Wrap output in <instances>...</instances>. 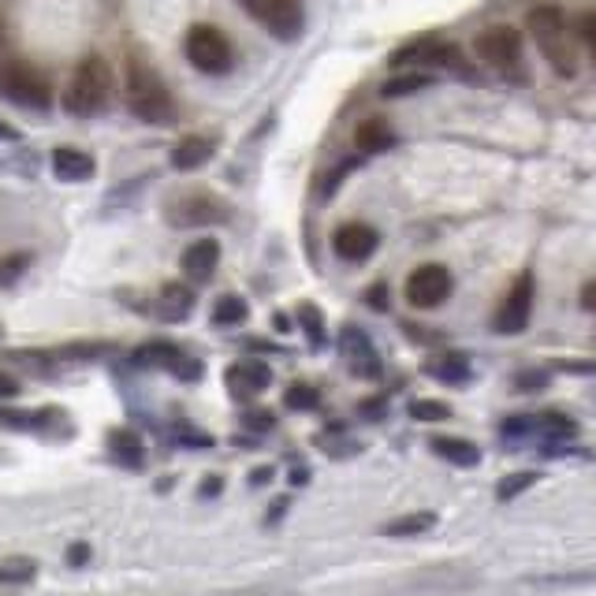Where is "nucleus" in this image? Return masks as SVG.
Segmentation results:
<instances>
[{
    "label": "nucleus",
    "instance_id": "1",
    "mask_svg": "<svg viewBox=\"0 0 596 596\" xmlns=\"http://www.w3.org/2000/svg\"><path fill=\"white\" fill-rule=\"evenodd\" d=\"M525 30L533 34V41H537L541 57L548 60L551 72L559 78H578V72H582V57H578V38H574L578 30L563 15V8L556 4L533 8L525 15Z\"/></svg>",
    "mask_w": 596,
    "mask_h": 596
},
{
    "label": "nucleus",
    "instance_id": "2",
    "mask_svg": "<svg viewBox=\"0 0 596 596\" xmlns=\"http://www.w3.org/2000/svg\"><path fill=\"white\" fill-rule=\"evenodd\" d=\"M112 101V67L104 64L98 52L78 60L72 83L64 90V109L72 116H98V112L109 109Z\"/></svg>",
    "mask_w": 596,
    "mask_h": 596
},
{
    "label": "nucleus",
    "instance_id": "3",
    "mask_svg": "<svg viewBox=\"0 0 596 596\" xmlns=\"http://www.w3.org/2000/svg\"><path fill=\"white\" fill-rule=\"evenodd\" d=\"M127 109L146 124H169L175 112L164 78L138 57L127 60Z\"/></svg>",
    "mask_w": 596,
    "mask_h": 596
},
{
    "label": "nucleus",
    "instance_id": "4",
    "mask_svg": "<svg viewBox=\"0 0 596 596\" xmlns=\"http://www.w3.org/2000/svg\"><path fill=\"white\" fill-rule=\"evenodd\" d=\"M473 52H477V60L488 67L493 75L507 78V83H514V78H525V60H522V34L514 30V26H493V30H485L477 41H473Z\"/></svg>",
    "mask_w": 596,
    "mask_h": 596
},
{
    "label": "nucleus",
    "instance_id": "5",
    "mask_svg": "<svg viewBox=\"0 0 596 596\" xmlns=\"http://www.w3.org/2000/svg\"><path fill=\"white\" fill-rule=\"evenodd\" d=\"M0 98L20 104V109L46 112L52 104V86L41 72L20 64V60H8V64H0Z\"/></svg>",
    "mask_w": 596,
    "mask_h": 596
},
{
    "label": "nucleus",
    "instance_id": "6",
    "mask_svg": "<svg viewBox=\"0 0 596 596\" xmlns=\"http://www.w3.org/2000/svg\"><path fill=\"white\" fill-rule=\"evenodd\" d=\"M183 52L187 60L198 67L201 75H227L235 64V52H232V41L224 38L216 26L209 23H198L187 30V41H183Z\"/></svg>",
    "mask_w": 596,
    "mask_h": 596
},
{
    "label": "nucleus",
    "instance_id": "7",
    "mask_svg": "<svg viewBox=\"0 0 596 596\" xmlns=\"http://www.w3.org/2000/svg\"><path fill=\"white\" fill-rule=\"evenodd\" d=\"M392 64L407 67V64H425V67H444V72L459 75V78H477V72L467 64V57L459 52V46L440 38H422V41H410L399 52H392Z\"/></svg>",
    "mask_w": 596,
    "mask_h": 596
},
{
    "label": "nucleus",
    "instance_id": "8",
    "mask_svg": "<svg viewBox=\"0 0 596 596\" xmlns=\"http://www.w3.org/2000/svg\"><path fill=\"white\" fill-rule=\"evenodd\" d=\"M239 8L280 41H295L306 26L302 0H239Z\"/></svg>",
    "mask_w": 596,
    "mask_h": 596
},
{
    "label": "nucleus",
    "instance_id": "9",
    "mask_svg": "<svg viewBox=\"0 0 596 596\" xmlns=\"http://www.w3.org/2000/svg\"><path fill=\"white\" fill-rule=\"evenodd\" d=\"M407 302L414 310H436V306L447 302L451 295V273L444 265H418L414 273L407 276Z\"/></svg>",
    "mask_w": 596,
    "mask_h": 596
},
{
    "label": "nucleus",
    "instance_id": "10",
    "mask_svg": "<svg viewBox=\"0 0 596 596\" xmlns=\"http://www.w3.org/2000/svg\"><path fill=\"white\" fill-rule=\"evenodd\" d=\"M339 355H344L347 370L355 376H362V381H376L384 370L381 355H376L373 339L365 336L362 328H355V324H347L344 332H339Z\"/></svg>",
    "mask_w": 596,
    "mask_h": 596
},
{
    "label": "nucleus",
    "instance_id": "11",
    "mask_svg": "<svg viewBox=\"0 0 596 596\" xmlns=\"http://www.w3.org/2000/svg\"><path fill=\"white\" fill-rule=\"evenodd\" d=\"M530 313H533V273H522L511 284V291H507L504 306L496 310V332L519 336V332H525V324H530Z\"/></svg>",
    "mask_w": 596,
    "mask_h": 596
},
{
    "label": "nucleus",
    "instance_id": "12",
    "mask_svg": "<svg viewBox=\"0 0 596 596\" xmlns=\"http://www.w3.org/2000/svg\"><path fill=\"white\" fill-rule=\"evenodd\" d=\"M169 221L175 227H201V224H221L227 221V206L213 195H187L179 201H172Z\"/></svg>",
    "mask_w": 596,
    "mask_h": 596
},
{
    "label": "nucleus",
    "instance_id": "13",
    "mask_svg": "<svg viewBox=\"0 0 596 596\" xmlns=\"http://www.w3.org/2000/svg\"><path fill=\"white\" fill-rule=\"evenodd\" d=\"M376 247H381V235H376V227L362 224V221H350L344 227H336V235H332V250L339 253L344 261H370Z\"/></svg>",
    "mask_w": 596,
    "mask_h": 596
},
{
    "label": "nucleus",
    "instance_id": "14",
    "mask_svg": "<svg viewBox=\"0 0 596 596\" xmlns=\"http://www.w3.org/2000/svg\"><path fill=\"white\" fill-rule=\"evenodd\" d=\"M135 362L138 365H161V370H172L175 376H183V381H198L201 376V365L195 358H187L179 347L172 344H146L135 350Z\"/></svg>",
    "mask_w": 596,
    "mask_h": 596
},
{
    "label": "nucleus",
    "instance_id": "15",
    "mask_svg": "<svg viewBox=\"0 0 596 596\" xmlns=\"http://www.w3.org/2000/svg\"><path fill=\"white\" fill-rule=\"evenodd\" d=\"M224 381L235 399H253L273 384V370H269L265 362H258V358H247V362H235L232 370L224 373Z\"/></svg>",
    "mask_w": 596,
    "mask_h": 596
},
{
    "label": "nucleus",
    "instance_id": "16",
    "mask_svg": "<svg viewBox=\"0 0 596 596\" xmlns=\"http://www.w3.org/2000/svg\"><path fill=\"white\" fill-rule=\"evenodd\" d=\"M179 265H183V273L195 280V284H209L213 273H216V265H221V243H216V239L190 243V247L183 250Z\"/></svg>",
    "mask_w": 596,
    "mask_h": 596
},
{
    "label": "nucleus",
    "instance_id": "17",
    "mask_svg": "<svg viewBox=\"0 0 596 596\" xmlns=\"http://www.w3.org/2000/svg\"><path fill=\"white\" fill-rule=\"evenodd\" d=\"M94 169H98V164H94V157L86 153V149H75V146L52 149V172H57V179L83 183V179H90Z\"/></svg>",
    "mask_w": 596,
    "mask_h": 596
},
{
    "label": "nucleus",
    "instance_id": "18",
    "mask_svg": "<svg viewBox=\"0 0 596 596\" xmlns=\"http://www.w3.org/2000/svg\"><path fill=\"white\" fill-rule=\"evenodd\" d=\"M209 157H213V138L187 135V138H179L172 149V169L175 172H195L209 161Z\"/></svg>",
    "mask_w": 596,
    "mask_h": 596
},
{
    "label": "nucleus",
    "instance_id": "19",
    "mask_svg": "<svg viewBox=\"0 0 596 596\" xmlns=\"http://www.w3.org/2000/svg\"><path fill=\"white\" fill-rule=\"evenodd\" d=\"M355 146L362 149V153H384V149L396 146V131L388 127V120L370 116V120H362V124H358Z\"/></svg>",
    "mask_w": 596,
    "mask_h": 596
},
{
    "label": "nucleus",
    "instance_id": "20",
    "mask_svg": "<svg viewBox=\"0 0 596 596\" xmlns=\"http://www.w3.org/2000/svg\"><path fill=\"white\" fill-rule=\"evenodd\" d=\"M190 310H195V295H190V287H183V284L161 287V298H157V318L183 321V318H190Z\"/></svg>",
    "mask_w": 596,
    "mask_h": 596
},
{
    "label": "nucleus",
    "instance_id": "21",
    "mask_svg": "<svg viewBox=\"0 0 596 596\" xmlns=\"http://www.w3.org/2000/svg\"><path fill=\"white\" fill-rule=\"evenodd\" d=\"M433 451L440 455V459L455 462V467H477V459H481L477 447H473L470 440H455V436H436Z\"/></svg>",
    "mask_w": 596,
    "mask_h": 596
},
{
    "label": "nucleus",
    "instance_id": "22",
    "mask_svg": "<svg viewBox=\"0 0 596 596\" xmlns=\"http://www.w3.org/2000/svg\"><path fill=\"white\" fill-rule=\"evenodd\" d=\"M425 86H433V75L429 72H402V75H392L388 83L381 86V98H410V94L425 90Z\"/></svg>",
    "mask_w": 596,
    "mask_h": 596
},
{
    "label": "nucleus",
    "instance_id": "23",
    "mask_svg": "<svg viewBox=\"0 0 596 596\" xmlns=\"http://www.w3.org/2000/svg\"><path fill=\"white\" fill-rule=\"evenodd\" d=\"M109 444H112V455H116L124 467H142V459H146V451H142V436L138 433H131V429H120V433H112L109 436Z\"/></svg>",
    "mask_w": 596,
    "mask_h": 596
},
{
    "label": "nucleus",
    "instance_id": "24",
    "mask_svg": "<svg viewBox=\"0 0 596 596\" xmlns=\"http://www.w3.org/2000/svg\"><path fill=\"white\" fill-rule=\"evenodd\" d=\"M425 373H429V376H436V381H447V384L470 381V365H467V358H459V355L436 358V362H429V365H425Z\"/></svg>",
    "mask_w": 596,
    "mask_h": 596
},
{
    "label": "nucleus",
    "instance_id": "25",
    "mask_svg": "<svg viewBox=\"0 0 596 596\" xmlns=\"http://www.w3.org/2000/svg\"><path fill=\"white\" fill-rule=\"evenodd\" d=\"M433 525H436V514L418 511V514H402V519L388 522L384 533H388V537H422V533H429Z\"/></svg>",
    "mask_w": 596,
    "mask_h": 596
},
{
    "label": "nucleus",
    "instance_id": "26",
    "mask_svg": "<svg viewBox=\"0 0 596 596\" xmlns=\"http://www.w3.org/2000/svg\"><path fill=\"white\" fill-rule=\"evenodd\" d=\"M247 313L250 310L239 295H224V298H216V306H213V324L216 328H235V324L247 321Z\"/></svg>",
    "mask_w": 596,
    "mask_h": 596
},
{
    "label": "nucleus",
    "instance_id": "27",
    "mask_svg": "<svg viewBox=\"0 0 596 596\" xmlns=\"http://www.w3.org/2000/svg\"><path fill=\"white\" fill-rule=\"evenodd\" d=\"M541 481V473L537 470H522V473H511V477H504L496 485V499L499 504H511V499H519L525 488H533Z\"/></svg>",
    "mask_w": 596,
    "mask_h": 596
},
{
    "label": "nucleus",
    "instance_id": "28",
    "mask_svg": "<svg viewBox=\"0 0 596 596\" xmlns=\"http://www.w3.org/2000/svg\"><path fill=\"white\" fill-rule=\"evenodd\" d=\"M318 402H321V392L313 388V384H291V388L284 392V407L287 410H318Z\"/></svg>",
    "mask_w": 596,
    "mask_h": 596
},
{
    "label": "nucleus",
    "instance_id": "29",
    "mask_svg": "<svg viewBox=\"0 0 596 596\" xmlns=\"http://www.w3.org/2000/svg\"><path fill=\"white\" fill-rule=\"evenodd\" d=\"M34 559H4L0 563V582L4 585H26V582H34Z\"/></svg>",
    "mask_w": 596,
    "mask_h": 596
},
{
    "label": "nucleus",
    "instance_id": "30",
    "mask_svg": "<svg viewBox=\"0 0 596 596\" xmlns=\"http://www.w3.org/2000/svg\"><path fill=\"white\" fill-rule=\"evenodd\" d=\"M298 321H302V328L310 332V344L321 347L324 344V313L318 310V306H313V302L298 306Z\"/></svg>",
    "mask_w": 596,
    "mask_h": 596
},
{
    "label": "nucleus",
    "instance_id": "31",
    "mask_svg": "<svg viewBox=\"0 0 596 596\" xmlns=\"http://www.w3.org/2000/svg\"><path fill=\"white\" fill-rule=\"evenodd\" d=\"M537 433L545 436V440H571L578 429H574V422H567L563 414H545L537 422Z\"/></svg>",
    "mask_w": 596,
    "mask_h": 596
},
{
    "label": "nucleus",
    "instance_id": "32",
    "mask_svg": "<svg viewBox=\"0 0 596 596\" xmlns=\"http://www.w3.org/2000/svg\"><path fill=\"white\" fill-rule=\"evenodd\" d=\"M410 418H414V422H447V418H451V407H447V402H436V399H418V402H410Z\"/></svg>",
    "mask_w": 596,
    "mask_h": 596
},
{
    "label": "nucleus",
    "instance_id": "33",
    "mask_svg": "<svg viewBox=\"0 0 596 596\" xmlns=\"http://www.w3.org/2000/svg\"><path fill=\"white\" fill-rule=\"evenodd\" d=\"M26 265H30V253H12V258H4L0 261V284H15Z\"/></svg>",
    "mask_w": 596,
    "mask_h": 596
},
{
    "label": "nucleus",
    "instance_id": "34",
    "mask_svg": "<svg viewBox=\"0 0 596 596\" xmlns=\"http://www.w3.org/2000/svg\"><path fill=\"white\" fill-rule=\"evenodd\" d=\"M593 574H563V578H525V585H537V589H556V585H589Z\"/></svg>",
    "mask_w": 596,
    "mask_h": 596
},
{
    "label": "nucleus",
    "instance_id": "35",
    "mask_svg": "<svg viewBox=\"0 0 596 596\" xmlns=\"http://www.w3.org/2000/svg\"><path fill=\"white\" fill-rule=\"evenodd\" d=\"M574 30H578V38L585 41V49H589L593 57H596V12H582V15H578Z\"/></svg>",
    "mask_w": 596,
    "mask_h": 596
},
{
    "label": "nucleus",
    "instance_id": "36",
    "mask_svg": "<svg viewBox=\"0 0 596 596\" xmlns=\"http://www.w3.org/2000/svg\"><path fill=\"white\" fill-rule=\"evenodd\" d=\"M243 425H247L250 433H269V429L276 425V414L273 410H250V414H243Z\"/></svg>",
    "mask_w": 596,
    "mask_h": 596
},
{
    "label": "nucleus",
    "instance_id": "37",
    "mask_svg": "<svg viewBox=\"0 0 596 596\" xmlns=\"http://www.w3.org/2000/svg\"><path fill=\"white\" fill-rule=\"evenodd\" d=\"M537 429V422H530V418H511V422H504V436L511 440V436H525V433H533Z\"/></svg>",
    "mask_w": 596,
    "mask_h": 596
},
{
    "label": "nucleus",
    "instance_id": "38",
    "mask_svg": "<svg viewBox=\"0 0 596 596\" xmlns=\"http://www.w3.org/2000/svg\"><path fill=\"white\" fill-rule=\"evenodd\" d=\"M514 384H519L522 392H537V388H545L548 384V373H519L514 376Z\"/></svg>",
    "mask_w": 596,
    "mask_h": 596
},
{
    "label": "nucleus",
    "instance_id": "39",
    "mask_svg": "<svg viewBox=\"0 0 596 596\" xmlns=\"http://www.w3.org/2000/svg\"><path fill=\"white\" fill-rule=\"evenodd\" d=\"M86 559H90V545H72V548H67V563H72V567H83Z\"/></svg>",
    "mask_w": 596,
    "mask_h": 596
},
{
    "label": "nucleus",
    "instance_id": "40",
    "mask_svg": "<svg viewBox=\"0 0 596 596\" xmlns=\"http://www.w3.org/2000/svg\"><path fill=\"white\" fill-rule=\"evenodd\" d=\"M582 306L589 313H596V280H589V284L582 287Z\"/></svg>",
    "mask_w": 596,
    "mask_h": 596
},
{
    "label": "nucleus",
    "instance_id": "41",
    "mask_svg": "<svg viewBox=\"0 0 596 596\" xmlns=\"http://www.w3.org/2000/svg\"><path fill=\"white\" fill-rule=\"evenodd\" d=\"M15 392H20V384H15L12 376H0V399H12Z\"/></svg>",
    "mask_w": 596,
    "mask_h": 596
},
{
    "label": "nucleus",
    "instance_id": "42",
    "mask_svg": "<svg viewBox=\"0 0 596 596\" xmlns=\"http://www.w3.org/2000/svg\"><path fill=\"white\" fill-rule=\"evenodd\" d=\"M370 302H373V310H384V306H388V302H384V287H373V291H370Z\"/></svg>",
    "mask_w": 596,
    "mask_h": 596
},
{
    "label": "nucleus",
    "instance_id": "43",
    "mask_svg": "<svg viewBox=\"0 0 596 596\" xmlns=\"http://www.w3.org/2000/svg\"><path fill=\"white\" fill-rule=\"evenodd\" d=\"M224 488V481L216 477V481H206V485H201V496H213V493H221Z\"/></svg>",
    "mask_w": 596,
    "mask_h": 596
},
{
    "label": "nucleus",
    "instance_id": "44",
    "mask_svg": "<svg viewBox=\"0 0 596 596\" xmlns=\"http://www.w3.org/2000/svg\"><path fill=\"white\" fill-rule=\"evenodd\" d=\"M0 138H4V142H20V131L8 127V124H0Z\"/></svg>",
    "mask_w": 596,
    "mask_h": 596
},
{
    "label": "nucleus",
    "instance_id": "45",
    "mask_svg": "<svg viewBox=\"0 0 596 596\" xmlns=\"http://www.w3.org/2000/svg\"><path fill=\"white\" fill-rule=\"evenodd\" d=\"M273 328H276V332H291V324H287L284 313H273Z\"/></svg>",
    "mask_w": 596,
    "mask_h": 596
},
{
    "label": "nucleus",
    "instance_id": "46",
    "mask_svg": "<svg viewBox=\"0 0 596 596\" xmlns=\"http://www.w3.org/2000/svg\"><path fill=\"white\" fill-rule=\"evenodd\" d=\"M306 481H310V470H295L291 473V485H306Z\"/></svg>",
    "mask_w": 596,
    "mask_h": 596
},
{
    "label": "nucleus",
    "instance_id": "47",
    "mask_svg": "<svg viewBox=\"0 0 596 596\" xmlns=\"http://www.w3.org/2000/svg\"><path fill=\"white\" fill-rule=\"evenodd\" d=\"M269 477H273V470H258V473H253V485H265Z\"/></svg>",
    "mask_w": 596,
    "mask_h": 596
}]
</instances>
